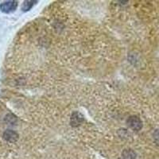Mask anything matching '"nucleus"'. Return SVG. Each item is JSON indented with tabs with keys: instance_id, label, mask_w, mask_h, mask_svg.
<instances>
[{
	"instance_id": "20e7f679",
	"label": "nucleus",
	"mask_w": 159,
	"mask_h": 159,
	"mask_svg": "<svg viewBox=\"0 0 159 159\" xmlns=\"http://www.w3.org/2000/svg\"><path fill=\"white\" fill-rule=\"evenodd\" d=\"M84 122V116L79 112L72 113L71 116V125L72 127H78Z\"/></svg>"
},
{
	"instance_id": "39448f33",
	"label": "nucleus",
	"mask_w": 159,
	"mask_h": 159,
	"mask_svg": "<svg viewBox=\"0 0 159 159\" xmlns=\"http://www.w3.org/2000/svg\"><path fill=\"white\" fill-rule=\"evenodd\" d=\"M123 159H135L136 154L134 151L130 150H126L122 154Z\"/></svg>"
},
{
	"instance_id": "423d86ee",
	"label": "nucleus",
	"mask_w": 159,
	"mask_h": 159,
	"mask_svg": "<svg viewBox=\"0 0 159 159\" xmlns=\"http://www.w3.org/2000/svg\"><path fill=\"white\" fill-rule=\"evenodd\" d=\"M38 1H25L22 4V10L23 11H28L33 7V6L34 5L35 2H37Z\"/></svg>"
},
{
	"instance_id": "f257e3e1",
	"label": "nucleus",
	"mask_w": 159,
	"mask_h": 159,
	"mask_svg": "<svg viewBox=\"0 0 159 159\" xmlns=\"http://www.w3.org/2000/svg\"><path fill=\"white\" fill-rule=\"evenodd\" d=\"M127 125L129 127L134 130H141L143 128V122L140 119H139L138 116H132L127 119Z\"/></svg>"
},
{
	"instance_id": "f03ea898",
	"label": "nucleus",
	"mask_w": 159,
	"mask_h": 159,
	"mask_svg": "<svg viewBox=\"0 0 159 159\" xmlns=\"http://www.w3.org/2000/svg\"><path fill=\"white\" fill-rule=\"evenodd\" d=\"M18 7V2L17 1H7V2H2L0 5V10L3 13H11L15 11Z\"/></svg>"
},
{
	"instance_id": "0eeeda50",
	"label": "nucleus",
	"mask_w": 159,
	"mask_h": 159,
	"mask_svg": "<svg viewBox=\"0 0 159 159\" xmlns=\"http://www.w3.org/2000/svg\"><path fill=\"white\" fill-rule=\"evenodd\" d=\"M5 121L7 123H10V124H15L17 121V119L14 115L8 114L7 116H6Z\"/></svg>"
},
{
	"instance_id": "7ed1b4c3",
	"label": "nucleus",
	"mask_w": 159,
	"mask_h": 159,
	"mask_svg": "<svg viewBox=\"0 0 159 159\" xmlns=\"http://www.w3.org/2000/svg\"><path fill=\"white\" fill-rule=\"evenodd\" d=\"M18 137H19V136H18V133L12 130H5L3 134H2V138H3L4 140L10 143H16V142L18 141Z\"/></svg>"
},
{
	"instance_id": "6e6552de",
	"label": "nucleus",
	"mask_w": 159,
	"mask_h": 159,
	"mask_svg": "<svg viewBox=\"0 0 159 159\" xmlns=\"http://www.w3.org/2000/svg\"><path fill=\"white\" fill-rule=\"evenodd\" d=\"M154 137L156 140L159 141V130H157L154 134Z\"/></svg>"
}]
</instances>
